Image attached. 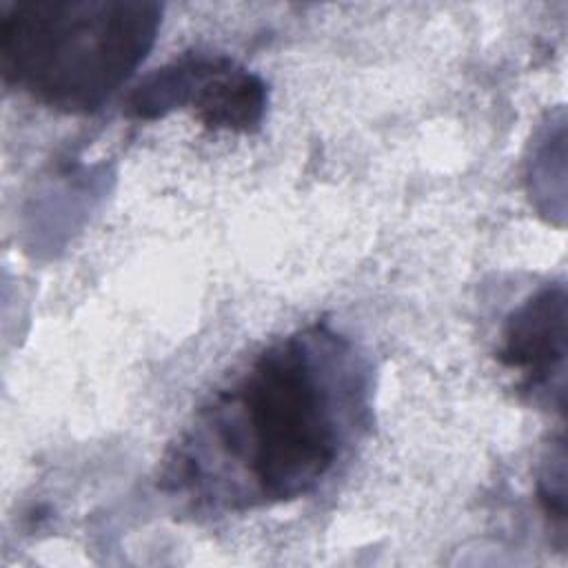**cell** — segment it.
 I'll use <instances>...</instances> for the list:
<instances>
[{"mask_svg": "<svg viewBox=\"0 0 568 568\" xmlns=\"http://www.w3.org/2000/svg\"><path fill=\"white\" fill-rule=\"evenodd\" d=\"M499 359L519 371L532 393H548L555 382L564 386L566 288L561 284L541 288L510 315Z\"/></svg>", "mask_w": 568, "mask_h": 568, "instance_id": "4", "label": "cell"}, {"mask_svg": "<svg viewBox=\"0 0 568 568\" xmlns=\"http://www.w3.org/2000/svg\"><path fill=\"white\" fill-rule=\"evenodd\" d=\"M366 395L348 339L324 324L282 337L202 406L164 466L166 488L222 510L297 499L353 442Z\"/></svg>", "mask_w": 568, "mask_h": 568, "instance_id": "1", "label": "cell"}, {"mask_svg": "<svg viewBox=\"0 0 568 568\" xmlns=\"http://www.w3.org/2000/svg\"><path fill=\"white\" fill-rule=\"evenodd\" d=\"M191 109L213 131H253L266 109L264 82L222 55L184 53L146 75L129 95L126 113L158 120Z\"/></svg>", "mask_w": 568, "mask_h": 568, "instance_id": "3", "label": "cell"}, {"mask_svg": "<svg viewBox=\"0 0 568 568\" xmlns=\"http://www.w3.org/2000/svg\"><path fill=\"white\" fill-rule=\"evenodd\" d=\"M162 22L151 0H13L0 7L9 84L64 113L98 111L140 67Z\"/></svg>", "mask_w": 568, "mask_h": 568, "instance_id": "2", "label": "cell"}]
</instances>
